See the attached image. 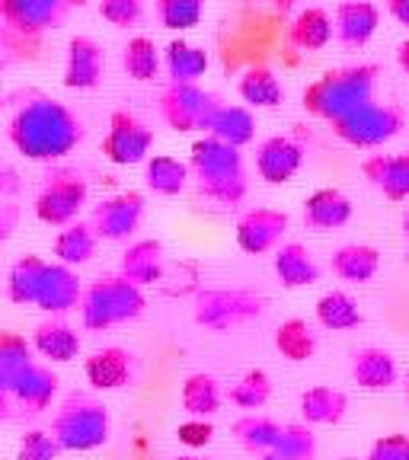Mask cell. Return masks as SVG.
<instances>
[{
    "instance_id": "1",
    "label": "cell",
    "mask_w": 409,
    "mask_h": 460,
    "mask_svg": "<svg viewBox=\"0 0 409 460\" xmlns=\"http://www.w3.org/2000/svg\"><path fill=\"white\" fill-rule=\"evenodd\" d=\"M10 144L26 160H61L84 141V122L74 109L51 96H32L10 119Z\"/></svg>"
},
{
    "instance_id": "2",
    "label": "cell",
    "mask_w": 409,
    "mask_h": 460,
    "mask_svg": "<svg viewBox=\"0 0 409 460\" xmlns=\"http://www.w3.org/2000/svg\"><path fill=\"white\" fill-rule=\"evenodd\" d=\"M374 84H378V67L374 65H352L326 71L304 90L301 102L314 119L324 122H339L355 109L374 102Z\"/></svg>"
},
{
    "instance_id": "3",
    "label": "cell",
    "mask_w": 409,
    "mask_h": 460,
    "mask_svg": "<svg viewBox=\"0 0 409 460\" xmlns=\"http://www.w3.org/2000/svg\"><path fill=\"white\" fill-rule=\"evenodd\" d=\"M199 176V189L205 199L218 205H240L246 195V170L240 147L218 141L215 135H205L192 144V164Z\"/></svg>"
},
{
    "instance_id": "4",
    "label": "cell",
    "mask_w": 409,
    "mask_h": 460,
    "mask_svg": "<svg viewBox=\"0 0 409 460\" xmlns=\"http://www.w3.org/2000/svg\"><path fill=\"white\" fill-rule=\"evenodd\" d=\"M109 429L106 402L90 394H71L51 419V435L65 451H96L109 441Z\"/></svg>"
},
{
    "instance_id": "5",
    "label": "cell",
    "mask_w": 409,
    "mask_h": 460,
    "mask_svg": "<svg viewBox=\"0 0 409 460\" xmlns=\"http://www.w3.org/2000/svg\"><path fill=\"white\" fill-rule=\"evenodd\" d=\"M144 310V295L141 288L131 285L122 275H109V279L93 281L90 288H84V301H80V323L84 330H112L122 326L135 316H141Z\"/></svg>"
},
{
    "instance_id": "6",
    "label": "cell",
    "mask_w": 409,
    "mask_h": 460,
    "mask_svg": "<svg viewBox=\"0 0 409 460\" xmlns=\"http://www.w3.org/2000/svg\"><path fill=\"white\" fill-rule=\"evenodd\" d=\"M221 106V96L201 90L199 84H170L164 86L157 100L160 119L173 131H205V135H211V125H215Z\"/></svg>"
},
{
    "instance_id": "7",
    "label": "cell",
    "mask_w": 409,
    "mask_h": 460,
    "mask_svg": "<svg viewBox=\"0 0 409 460\" xmlns=\"http://www.w3.org/2000/svg\"><path fill=\"white\" fill-rule=\"evenodd\" d=\"M403 122H406L403 109L394 102H368V106L355 109L352 115L333 122V135L352 147H384L400 135Z\"/></svg>"
},
{
    "instance_id": "8",
    "label": "cell",
    "mask_w": 409,
    "mask_h": 460,
    "mask_svg": "<svg viewBox=\"0 0 409 460\" xmlns=\"http://www.w3.org/2000/svg\"><path fill=\"white\" fill-rule=\"evenodd\" d=\"M80 0H0V22L13 36L36 42L45 32H55L67 22Z\"/></svg>"
},
{
    "instance_id": "9",
    "label": "cell",
    "mask_w": 409,
    "mask_h": 460,
    "mask_svg": "<svg viewBox=\"0 0 409 460\" xmlns=\"http://www.w3.org/2000/svg\"><path fill=\"white\" fill-rule=\"evenodd\" d=\"M86 180L77 170H58L49 176L42 192L36 195V217L51 227H67L77 221L80 208L86 205Z\"/></svg>"
},
{
    "instance_id": "10",
    "label": "cell",
    "mask_w": 409,
    "mask_h": 460,
    "mask_svg": "<svg viewBox=\"0 0 409 460\" xmlns=\"http://www.w3.org/2000/svg\"><path fill=\"white\" fill-rule=\"evenodd\" d=\"M262 314V297L253 291H205L195 304V320L209 330H234Z\"/></svg>"
},
{
    "instance_id": "11",
    "label": "cell",
    "mask_w": 409,
    "mask_h": 460,
    "mask_svg": "<svg viewBox=\"0 0 409 460\" xmlns=\"http://www.w3.org/2000/svg\"><path fill=\"white\" fill-rule=\"evenodd\" d=\"M151 147H154V128H147L138 115L122 112V109L109 115V131L102 137V154L112 164L119 166L144 164Z\"/></svg>"
},
{
    "instance_id": "12",
    "label": "cell",
    "mask_w": 409,
    "mask_h": 460,
    "mask_svg": "<svg viewBox=\"0 0 409 460\" xmlns=\"http://www.w3.org/2000/svg\"><path fill=\"white\" fill-rule=\"evenodd\" d=\"M32 342H26V336L10 330H0V419H16V384L26 374L29 365H36L32 358Z\"/></svg>"
},
{
    "instance_id": "13",
    "label": "cell",
    "mask_w": 409,
    "mask_h": 460,
    "mask_svg": "<svg viewBox=\"0 0 409 460\" xmlns=\"http://www.w3.org/2000/svg\"><path fill=\"white\" fill-rule=\"evenodd\" d=\"M144 217V195L129 189V192H119L112 199L100 201L93 208V230L100 240H129L138 227H141Z\"/></svg>"
},
{
    "instance_id": "14",
    "label": "cell",
    "mask_w": 409,
    "mask_h": 460,
    "mask_svg": "<svg viewBox=\"0 0 409 460\" xmlns=\"http://www.w3.org/2000/svg\"><path fill=\"white\" fill-rule=\"evenodd\" d=\"M288 234V215L279 208H253L237 221V246L250 256H262L281 246Z\"/></svg>"
},
{
    "instance_id": "15",
    "label": "cell",
    "mask_w": 409,
    "mask_h": 460,
    "mask_svg": "<svg viewBox=\"0 0 409 460\" xmlns=\"http://www.w3.org/2000/svg\"><path fill=\"white\" fill-rule=\"evenodd\" d=\"M301 164H304V144L288 135L266 137L256 151V172L269 186L291 182L298 176V170H301Z\"/></svg>"
},
{
    "instance_id": "16",
    "label": "cell",
    "mask_w": 409,
    "mask_h": 460,
    "mask_svg": "<svg viewBox=\"0 0 409 460\" xmlns=\"http://www.w3.org/2000/svg\"><path fill=\"white\" fill-rule=\"evenodd\" d=\"M106 74V51L96 39L74 36L67 42V61H65V86L67 90H93L102 84Z\"/></svg>"
},
{
    "instance_id": "17",
    "label": "cell",
    "mask_w": 409,
    "mask_h": 460,
    "mask_svg": "<svg viewBox=\"0 0 409 460\" xmlns=\"http://www.w3.org/2000/svg\"><path fill=\"white\" fill-rule=\"evenodd\" d=\"M381 26V10L371 0H342L333 16L336 42L345 49H365Z\"/></svg>"
},
{
    "instance_id": "18",
    "label": "cell",
    "mask_w": 409,
    "mask_h": 460,
    "mask_svg": "<svg viewBox=\"0 0 409 460\" xmlns=\"http://www.w3.org/2000/svg\"><path fill=\"white\" fill-rule=\"evenodd\" d=\"M80 301H84L80 275L65 262H49L42 285H39L36 307L45 310V314H67V310L80 307Z\"/></svg>"
},
{
    "instance_id": "19",
    "label": "cell",
    "mask_w": 409,
    "mask_h": 460,
    "mask_svg": "<svg viewBox=\"0 0 409 460\" xmlns=\"http://www.w3.org/2000/svg\"><path fill=\"white\" fill-rule=\"evenodd\" d=\"M361 172L387 201L409 199V154H371Z\"/></svg>"
},
{
    "instance_id": "20",
    "label": "cell",
    "mask_w": 409,
    "mask_h": 460,
    "mask_svg": "<svg viewBox=\"0 0 409 460\" xmlns=\"http://www.w3.org/2000/svg\"><path fill=\"white\" fill-rule=\"evenodd\" d=\"M84 371L93 390H122L135 377V358L119 345H109V349H100L86 358Z\"/></svg>"
},
{
    "instance_id": "21",
    "label": "cell",
    "mask_w": 409,
    "mask_h": 460,
    "mask_svg": "<svg viewBox=\"0 0 409 460\" xmlns=\"http://www.w3.org/2000/svg\"><path fill=\"white\" fill-rule=\"evenodd\" d=\"M352 221V201L339 189H316L304 199V227L326 234Z\"/></svg>"
},
{
    "instance_id": "22",
    "label": "cell",
    "mask_w": 409,
    "mask_h": 460,
    "mask_svg": "<svg viewBox=\"0 0 409 460\" xmlns=\"http://www.w3.org/2000/svg\"><path fill=\"white\" fill-rule=\"evenodd\" d=\"M58 394V374L45 365H29L16 384V412L20 416H39L51 406Z\"/></svg>"
},
{
    "instance_id": "23",
    "label": "cell",
    "mask_w": 409,
    "mask_h": 460,
    "mask_svg": "<svg viewBox=\"0 0 409 460\" xmlns=\"http://www.w3.org/2000/svg\"><path fill=\"white\" fill-rule=\"evenodd\" d=\"M381 269V252L368 243H345L330 256V272L349 285H368Z\"/></svg>"
},
{
    "instance_id": "24",
    "label": "cell",
    "mask_w": 409,
    "mask_h": 460,
    "mask_svg": "<svg viewBox=\"0 0 409 460\" xmlns=\"http://www.w3.org/2000/svg\"><path fill=\"white\" fill-rule=\"evenodd\" d=\"M396 377H400V371H396L394 355L378 349V345H368L352 355V381L361 390H390Z\"/></svg>"
},
{
    "instance_id": "25",
    "label": "cell",
    "mask_w": 409,
    "mask_h": 460,
    "mask_svg": "<svg viewBox=\"0 0 409 460\" xmlns=\"http://www.w3.org/2000/svg\"><path fill=\"white\" fill-rule=\"evenodd\" d=\"M164 246L157 240H138L122 252V279H129L138 288L164 279Z\"/></svg>"
},
{
    "instance_id": "26",
    "label": "cell",
    "mask_w": 409,
    "mask_h": 460,
    "mask_svg": "<svg viewBox=\"0 0 409 460\" xmlns=\"http://www.w3.org/2000/svg\"><path fill=\"white\" fill-rule=\"evenodd\" d=\"M275 275L285 288H307L320 281V262L304 243H281L275 250Z\"/></svg>"
},
{
    "instance_id": "27",
    "label": "cell",
    "mask_w": 409,
    "mask_h": 460,
    "mask_svg": "<svg viewBox=\"0 0 409 460\" xmlns=\"http://www.w3.org/2000/svg\"><path fill=\"white\" fill-rule=\"evenodd\" d=\"M32 349L42 358L61 365V361H74L80 355V336L65 320H49V323H39L32 332Z\"/></svg>"
},
{
    "instance_id": "28",
    "label": "cell",
    "mask_w": 409,
    "mask_h": 460,
    "mask_svg": "<svg viewBox=\"0 0 409 460\" xmlns=\"http://www.w3.org/2000/svg\"><path fill=\"white\" fill-rule=\"evenodd\" d=\"M164 67L170 74V84H195L209 71V51L186 39H173L164 49Z\"/></svg>"
},
{
    "instance_id": "29",
    "label": "cell",
    "mask_w": 409,
    "mask_h": 460,
    "mask_svg": "<svg viewBox=\"0 0 409 460\" xmlns=\"http://www.w3.org/2000/svg\"><path fill=\"white\" fill-rule=\"evenodd\" d=\"M336 39V29H333V16L320 7H307L295 16L291 29H288V42L295 49L304 51H320Z\"/></svg>"
},
{
    "instance_id": "30",
    "label": "cell",
    "mask_w": 409,
    "mask_h": 460,
    "mask_svg": "<svg viewBox=\"0 0 409 460\" xmlns=\"http://www.w3.org/2000/svg\"><path fill=\"white\" fill-rule=\"evenodd\" d=\"M96 246H100V237H96L93 224L74 221L55 237L51 252H55L58 262H65V266L74 269V266H84V262H90V259L96 256Z\"/></svg>"
},
{
    "instance_id": "31",
    "label": "cell",
    "mask_w": 409,
    "mask_h": 460,
    "mask_svg": "<svg viewBox=\"0 0 409 460\" xmlns=\"http://www.w3.org/2000/svg\"><path fill=\"white\" fill-rule=\"evenodd\" d=\"M237 93L250 109H275L285 102V86H281V80L275 77V71H269V67H262V65L246 67L237 84Z\"/></svg>"
},
{
    "instance_id": "32",
    "label": "cell",
    "mask_w": 409,
    "mask_h": 460,
    "mask_svg": "<svg viewBox=\"0 0 409 460\" xmlns=\"http://www.w3.org/2000/svg\"><path fill=\"white\" fill-rule=\"evenodd\" d=\"M349 412V396L336 387H310L301 396L304 425H336Z\"/></svg>"
},
{
    "instance_id": "33",
    "label": "cell",
    "mask_w": 409,
    "mask_h": 460,
    "mask_svg": "<svg viewBox=\"0 0 409 460\" xmlns=\"http://www.w3.org/2000/svg\"><path fill=\"white\" fill-rule=\"evenodd\" d=\"M180 400H182V410L192 419H209L221 410L224 394L218 377H211V374H189L186 384H182Z\"/></svg>"
},
{
    "instance_id": "34",
    "label": "cell",
    "mask_w": 409,
    "mask_h": 460,
    "mask_svg": "<svg viewBox=\"0 0 409 460\" xmlns=\"http://www.w3.org/2000/svg\"><path fill=\"white\" fill-rule=\"evenodd\" d=\"M49 269L42 256L36 252H26L13 262L7 275V297L13 304H36V295H39V285H42V275Z\"/></svg>"
},
{
    "instance_id": "35",
    "label": "cell",
    "mask_w": 409,
    "mask_h": 460,
    "mask_svg": "<svg viewBox=\"0 0 409 460\" xmlns=\"http://www.w3.org/2000/svg\"><path fill=\"white\" fill-rule=\"evenodd\" d=\"M316 323L333 332H349L361 326V310L355 304V297H349L345 291H326L316 301Z\"/></svg>"
},
{
    "instance_id": "36",
    "label": "cell",
    "mask_w": 409,
    "mask_h": 460,
    "mask_svg": "<svg viewBox=\"0 0 409 460\" xmlns=\"http://www.w3.org/2000/svg\"><path fill=\"white\" fill-rule=\"evenodd\" d=\"M211 135H215L218 141L230 144V147H246V144L256 137V115L246 106H227V102H224L215 125H211Z\"/></svg>"
},
{
    "instance_id": "37",
    "label": "cell",
    "mask_w": 409,
    "mask_h": 460,
    "mask_svg": "<svg viewBox=\"0 0 409 460\" xmlns=\"http://www.w3.org/2000/svg\"><path fill=\"white\" fill-rule=\"evenodd\" d=\"M144 180H147V189L157 195H180L189 182V166L182 160L170 157V154H157V157L147 160Z\"/></svg>"
},
{
    "instance_id": "38",
    "label": "cell",
    "mask_w": 409,
    "mask_h": 460,
    "mask_svg": "<svg viewBox=\"0 0 409 460\" xmlns=\"http://www.w3.org/2000/svg\"><path fill=\"white\" fill-rule=\"evenodd\" d=\"M275 349H279L281 358L295 361V365H301V361H310L316 352V332L310 330L304 320H285V323L275 330Z\"/></svg>"
},
{
    "instance_id": "39",
    "label": "cell",
    "mask_w": 409,
    "mask_h": 460,
    "mask_svg": "<svg viewBox=\"0 0 409 460\" xmlns=\"http://www.w3.org/2000/svg\"><path fill=\"white\" fill-rule=\"evenodd\" d=\"M160 65H164V58H160V51H157V45H154V39H147V36L129 39V45L122 49V67H125V74H129L131 80H138V84H147V80L157 77Z\"/></svg>"
},
{
    "instance_id": "40",
    "label": "cell",
    "mask_w": 409,
    "mask_h": 460,
    "mask_svg": "<svg viewBox=\"0 0 409 460\" xmlns=\"http://www.w3.org/2000/svg\"><path fill=\"white\" fill-rule=\"evenodd\" d=\"M279 435H281V425L266 416H244L234 422V438H237L246 451L259 454V457L272 451Z\"/></svg>"
},
{
    "instance_id": "41",
    "label": "cell",
    "mask_w": 409,
    "mask_h": 460,
    "mask_svg": "<svg viewBox=\"0 0 409 460\" xmlns=\"http://www.w3.org/2000/svg\"><path fill=\"white\" fill-rule=\"evenodd\" d=\"M227 396L240 410H262L269 402V396H272V377H269L262 367H253V371H246L244 377L227 390Z\"/></svg>"
},
{
    "instance_id": "42",
    "label": "cell",
    "mask_w": 409,
    "mask_h": 460,
    "mask_svg": "<svg viewBox=\"0 0 409 460\" xmlns=\"http://www.w3.org/2000/svg\"><path fill=\"white\" fill-rule=\"evenodd\" d=\"M275 460H314L316 454V438L307 425H281V435L275 441L272 451Z\"/></svg>"
},
{
    "instance_id": "43",
    "label": "cell",
    "mask_w": 409,
    "mask_h": 460,
    "mask_svg": "<svg viewBox=\"0 0 409 460\" xmlns=\"http://www.w3.org/2000/svg\"><path fill=\"white\" fill-rule=\"evenodd\" d=\"M157 16L173 32L195 29L205 16V0H157Z\"/></svg>"
},
{
    "instance_id": "44",
    "label": "cell",
    "mask_w": 409,
    "mask_h": 460,
    "mask_svg": "<svg viewBox=\"0 0 409 460\" xmlns=\"http://www.w3.org/2000/svg\"><path fill=\"white\" fill-rule=\"evenodd\" d=\"M65 451V447L58 445V438L51 435V431H26L20 438V451H16V457L20 460H58V454Z\"/></svg>"
},
{
    "instance_id": "45",
    "label": "cell",
    "mask_w": 409,
    "mask_h": 460,
    "mask_svg": "<svg viewBox=\"0 0 409 460\" xmlns=\"http://www.w3.org/2000/svg\"><path fill=\"white\" fill-rule=\"evenodd\" d=\"M100 16L119 29L138 26L144 16V0H100Z\"/></svg>"
},
{
    "instance_id": "46",
    "label": "cell",
    "mask_w": 409,
    "mask_h": 460,
    "mask_svg": "<svg viewBox=\"0 0 409 460\" xmlns=\"http://www.w3.org/2000/svg\"><path fill=\"white\" fill-rule=\"evenodd\" d=\"M365 460H409V435H400V431L384 435L374 441Z\"/></svg>"
},
{
    "instance_id": "47",
    "label": "cell",
    "mask_w": 409,
    "mask_h": 460,
    "mask_svg": "<svg viewBox=\"0 0 409 460\" xmlns=\"http://www.w3.org/2000/svg\"><path fill=\"white\" fill-rule=\"evenodd\" d=\"M176 438H180V445L199 451V447L211 445V438H215V425H211L209 419H189V422H182L180 429H176Z\"/></svg>"
},
{
    "instance_id": "48",
    "label": "cell",
    "mask_w": 409,
    "mask_h": 460,
    "mask_svg": "<svg viewBox=\"0 0 409 460\" xmlns=\"http://www.w3.org/2000/svg\"><path fill=\"white\" fill-rule=\"evenodd\" d=\"M16 208L13 205H0V243H4V240L10 237V234H13V227H16Z\"/></svg>"
},
{
    "instance_id": "49",
    "label": "cell",
    "mask_w": 409,
    "mask_h": 460,
    "mask_svg": "<svg viewBox=\"0 0 409 460\" xmlns=\"http://www.w3.org/2000/svg\"><path fill=\"white\" fill-rule=\"evenodd\" d=\"M387 13L394 16L396 22L409 26V0H387Z\"/></svg>"
},
{
    "instance_id": "50",
    "label": "cell",
    "mask_w": 409,
    "mask_h": 460,
    "mask_svg": "<svg viewBox=\"0 0 409 460\" xmlns=\"http://www.w3.org/2000/svg\"><path fill=\"white\" fill-rule=\"evenodd\" d=\"M396 65H400L403 74H409V39L400 42V49H396Z\"/></svg>"
},
{
    "instance_id": "51",
    "label": "cell",
    "mask_w": 409,
    "mask_h": 460,
    "mask_svg": "<svg viewBox=\"0 0 409 460\" xmlns=\"http://www.w3.org/2000/svg\"><path fill=\"white\" fill-rule=\"evenodd\" d=\"M269 4H275L279 10H288V7H295L298 0H269Z\"/></svg>"
},
{
    "instance_id": "52",
    "label": "cell",
    "mask_w": 409,
    "mask_h": 460,
    "mask_svg": "<svg viewBox=\"0 0 409 460\" xmlns=\"http://www.w3.org/2000/svg\"><path fill=\"white\" fill-rule=\"evenodd\" d=\"M403 237H406V243H409V208L403 211Z\"/></svg>"
},
{
    "instance_id": "53",
    "label": "cell",
    "mask_w": 409,
    "mask_h": 460,
    "mask_svg": "<svg viewBox=\"0 0 409 460\" xmlns=\"http://www.w3.org/2000/svg\"><path fill=\"white\" fill-rule=\"evenodd\" d=\"M176 460H209V457H195V454H186V457H176Z\"/></svg>"
},
{
    "instance_id": "54",
    "label": "cell",
    "mask_w": 409,
    "mask_h": 460,
    "mask_svg": "<svg viewBox=\"0 0 409 460\" xmlns=\"http://www.w3.org/2000/svg\"><path fill=\"white\" fill-rule=\"evenodd\" d=\"M406 402H409V377H406Z\"/></svg>"
},
{
    "instance_id": "55",
    "label": "cell",
    "mask_w": 409,
    "mask_h": 460,
    "mask_svg": "<svg viewBox=\"0 0 409 460\" xmlns=\"http://www.w3.org/2000/svg\"><path fill=\"white\" fill-rule=\"evenodd\" d=\"M0 102H4V93H0Z\"/></svg>"
}]
</instances>
